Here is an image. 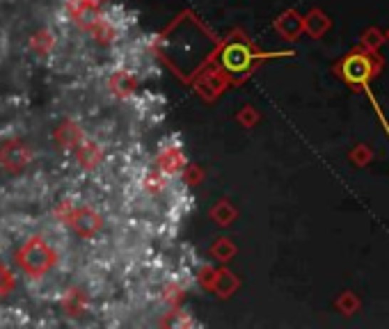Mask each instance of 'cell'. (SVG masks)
I'll use <instances>...</instances> for the list:
<instances>
[{"label": "cell", "mask_w": 389, "mask_h": 329, "mask_svg": "<svg viewBox=\"0 0 389 329\" xmlns=\"http://www.w3.org/2000/svg\"><path fill=\"white\" fill-rule=\"evenodd\" d=\"M279 55H291L284 53H264L256 48V43L245 35L243 30L234 28L229 35L220 41V48L215 53V64L229 75L232 87L243 85L250 80V75L261 67L268 58H279Z\"/></svg>", "instance_id": "obj_1"}, {"label": "cell", "mask_w": 389, "mask_h": 329, "mask_svg": "<svg viewBox=\"0 0 389 329\" xmlns=\"http://www.w3.org/2000/svg\"><path fill=\"white\" fill-rule=\"evenodd\" d=\"M385 67V60L378 55V51H366L362 46H358L355 51H351L348 55H343L339 62H334V75H339V80H343L353 90L364 92L369 83L380 75Z\"/></svg>", "instance_id": "obj_2"}, {"label": "cell", "mask_w": 389, "mask_h": 329, "mask_svg": "<svg viewBox=\"0 0 389 329\" xmlns=\"http://www.w3.org/2000/svg\"><path fill=\"white\" fill-rule=\"evenodd\" d=\"M56 263H58L56 249L39 236L28 238L26 243L16 249V266L24 270V274H28L30 279L46 277V274L56 268Z\"/></svg>", "instance_id": "obj_3"}, {"label": "cell", "mask_w": 389, "mask_h": 329, "mask_svg": "<svg viewBox=\"0 0 389 329\" xmlns=\"http://www.w3.org/2000/svg\"><path fill=\"white\" fill-rule=\"evenodd\" d=\"M56 217L62 224H69L85 240L94 238L103 229V217L92 206H78L71 199H62L56 206Z\"/></svg>", "instance_id": "obj_4"}, {"label": "cell", "mask_w": 389, "mask_h": 329, "mask_svg": "<svg viewBox=\"0 0 389 329\" xmlns=\"http://www.w3.org/2000/svg\"><path fill=\"white\" fill-rule=\"evenodd\" d=\"M190 87L202 101L213 103L215 98H220L227 90H229L232 83H229V75H227L215 62H211L207 69H202L197 73V78L190 83Z\"/></svg>", "instance_id": "obj_5"}, {"label": "cell", "mask_w": 389, "mask_h": 329, "mask_svg": "<svg viewBox=\"0 0 389 329\" xmlns=\"http://www.w3.org/2000/svg\"><path fill=\"white\" fill-rule=\"evenodd\" d=\"M32 158H35L32 147L26 145L21 137H9L0 142V167L7 174H21L24 169H28Z\"/></svg>", "instance_id": "obj_6"}, {"label": "cell", "mask_w": 389, "mask_h": 329, "mask_svg": "<svg viewBox=\"0 0 389 329\" xmlns=\"http://www.w3.org/2000/svg\"><path fill=\"white\" fill-rule=\"evenodd\" d=\"M186 153H183V145H181V135H172L167 140H163V145L158 149L156 156V169L163 172L167 179H175L186 169Z\"/></svg>", "instance_id": "obj_7"}, {"label": "cell", "mask_w": 389, "mask_h": 329, "mask_svg": "<svg viewBox=\"0 0 389 329\" xmlns=\"http://www.w3.org/2000/svg\"><path fill=\"white\" fill-rule=\"evenodd\" d=\"M273 30L284 41H296L300 39L302 32H305V16L298 14L296 9H284V12L273 21Z\"/></svg>", "instance_id": "obj_8"}, {"label": "cell", "mask_w": 389, "mask_h": 329, "mask_svg": "<svg viewBox=\"0 0 389 329\" xmlns=\"http://www.w3.org/2000/svg\"><path fill=\"white\" fill-rule=\"evenodd\" d=\"M88 140V135H85V130L71 122V119H64V122L56 128V142H58V147L64 149V151H76L78 149L83 142Z\"/></svg>", "instance_id": "obj_9"}, {"label": "cell", "mask_w": 389, "mask_h": 329, "mask_svg": "<svg viewBox=\"0 0 389 329\" xmlns=\"http://www.w3.org/2000/svg\"><path fill=\"white\" fill-rule=\"evenodd\" d=\"M108 85H110V92L117 98L126 101V98L135 96V92H138V75L131 69H117V71H113Z\"/></svg>", "instance_id": "obj_10"}, {"label": "cell", "mask_w": 389, "mask_h": 329, "mask_svg": "<svg viewBox=\"0 0 389 329\" xmlns=\"http://www.w3.org/2000/svg\"><path fill=\"white\" fill-rule=\"evenodd\" d=\"M73 158L81 164V169L94 172L96 167H101V162H103V149H101V145H96L94 140L88 137L78 149L73 151Z\"/></svg>", "instance_id": "obj_11"}, {"label": "cell", "mask_w": 389, "mask_h": 329, "mask_svg": "<svg viewBox=\"0 0 389 329\" xmlns=\"http://www.w3.org/2000/svg\"><path fill=\"white\" fill-rule=\"evenodd\" d=\"M239 288H241V279L236 277V274L229 268H224V266L218 268V277H215L211 291L218 295L220 300H229Z\"/></svg>", "instance_id": "obj_12"}, {"label": "cell", "mask_w": 389, "mask_h": 329, "mask_svg": "<svg viewBox=\"0 0 389 329\" xmlns=\"http://www.w3.org/2000/svg\"><path fill=\"white\" fill-rule=\"evenodd\" d=\"M330 28H332V21L323 9H309V12L305 14V32L311 39L326 37Z\"/></svg>", "instance_id": "obj_13"}, {"label": "cell", "mask_w": 389, "mask_h": 329, "mask_svg": "<svg viewBox=\"0 0 389 329\" xmlns=\"http://www.w3.org/2000/svg\"><path fill=\"white\" fill-rule=\"evenodd\" d=\"M88 295H85L83 291L78 288H71L64 293V298H62V309L64 313H67L69 318H81L85 315V311H88Z\"/></svg>", "instance_id": "obj_14"}, {"label": "cell", "mask_w": 389, "mask_h": 329, "mask_svg": "<svg viewBox=\"0 0 389 329\" xmlns=\"http://www.w3.org/2000/svg\"><path fill=\"white\" fill-rule=\"evenodd\" d=\"M209 217H211L213 224L227 229V226H232L236 222V217H239V211H236V206L229 199H220L218 204H213Z\"/></svg>", "instance_id": "obj_15"}, {"label": "cell", "mask_w": 389, "mask_h": 329, "mask_svg": "<svg viewBox=\"0 0 389 329\" xmlns=\"http://www.w3.org/2000/svg\"><path fill=\"white\" fill-rule=\"evenodd\" d=\"M236 251H239V249H236L232 238H215V243L211 245V256L218 263H222V266L236 256Z\"/></svg>", "instance_id": "obj_16"}, {"label": "cell", "mask_w": 389, "mask_h": 329, "mask_svg": "<svg viewBox=\"0 0 389 329\" xmlns=\"http://www.w3.org/2000/svg\"><path fill=\"white\" fill-rule=\"evenodd\" d=\"M30 48L44 58V55H48L53 48H56V35H53L51 30H39L37 35L30 39Z\"/></svg>", "instance_id": "obj_17"}, {"label": "cell", "mask_w": 389, "mask_h": 329, "mask_svg": "<svg viewBox=\"0 0 389 329\" xmlns=\"http://www.w3.org/2000/svg\"><path fill=\"white\" fill-rule=\"evenodd\" d=\"M334 306H337V311L341 313V315H346V318H351V315H355L360 311V306H362V302H360V298L355 295L353 291H343L339 298H337V302H334Z\"/></svg>", "instance_id": "obj_18"}, {"label": "cell", "mask_w": 389, "mask_h": 329, "mask_svg": "<svg viewBox=\"0 0 389 329\" xmlns=\"http://www.w3.org/2000/svg\"><path fill=\"white\" fill-rule=\"evenodd\" d=\"M385 41H387V35L380 28H366L360 37V46L366 51H380L385 46Z\"/></svg>", "instance_id": "obj_19"}, {"label": "cell", "mask_w": 389, "mask_h": 329, "mask_svg": "<svg viewBox=\"0 0 389 329\" xmlns=\"http://www.w3.org/2000/svg\"><path fill=\"white\" fill-rule=\"evenodd\" d=\"M167 181H170V179L165 177V174H163V172H158V169L154 167V169H151V172L147 174V177H145L142 188H145L147 194H160V192L165 190Z\"/></svg>", "instance_id": "obj_20"}, {"label": "cell", "mask_w": 389, "mask_h": 329, "mask_svg": "<svg viewBox=\"0 0 389 329\" xmlns=\"http://www.w3.org/2000/svg\"><path fill=\"white\" fill-rule=\"evenodd\" d=\"M181 179L186 185H190V188H197V185L204 183V179H207V172H204L202 164H194V162H188L186 169L181 172Z\"/></svg>", "instance_id": "obj_21"}, {"label": "cell", "mask_w": 389, "mask_h": 329, "mask_svg": "<svg viewBox=\"0 0 389 329\" xmlns=\"http://www.w3.org/2000/svg\"><path fill=\"white\" fill-rule=\"evenodd\" d=\"M348 160L355 167H366L373 160V149L369 145H355L348 153Z\"/></svg>", "instance_id": "obj_22"}, {"label": "cell", "mask_w": 389, "mask_h": 329, "mask_svg": "<svg viewBox=\"0 0 389 329\" xmlns=\"http://www.w3.org/2000/svg\"><path fill=\"white\" fill-rule=\"evenodd\" d=\"M236 122H239L243 128L250 130V128H254L259 122H261V115H259V110H256L254 105L247 103V105H243V108L239 110V115H236Z\"/></svg>", "instance_id": "obj_23"}, {"label": "cell", "mask_w": 389, "mask_h": 329, "mask_svg": "<svg viewBox=\"0 0 389 329\" xmlns=\"http://www.w3.org/2000/svg\"><path fill=\"white\" fill-rule=\"evenodd\" d=\"M16 288V277L5 263H0V298H7Z\"/></svg>", "instance_id": "obj_24"}, {"label": "cell", "mask_w": 389, "mask_h": 329, "mask_svg": "<svg viewBox=\"0 0 389 329\" xmlns=\"http://www.w3.org/2000/svg\"><path fill=\"white\" fill-rule=\"evenodd\" d=\"M215 277H218V268L204 266V268H199V272H197V283H199V286H202L204 291H211Z\"/></svg>", "instance_id": "obj_25"}, {"label": "cell", "mask_w": 389, "mask_h": 329, "mask_svg": "<svg viewBox=\"0 0 389 329\" xmlns=\"http://www.w3.org/2000/svg\"><path fill=\"white\" fill-rule=\"evenodd\" d=\"M177 320H170L167 325H172V327H194V325H197V323H194L192 320V318L186 313V315H183V311H177Z\"/></svg>", "instance_id": "obj_26"}, {"label": "cell", "mask_w": 389, "mask_h": 329, "mask_svg": "<svg viewBox=\"0 0 389 329\" xmlns=\"http://www.w3.org/2000/svg\"><path fill=\"white\" fill-rule=\"evenodd\" d=\"M387 39H389V30H387Z\"/></svg>", "instance_id": "obj_27"}]
</instances>
